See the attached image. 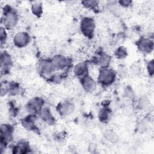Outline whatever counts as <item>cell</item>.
Instances as JSON below:
<instances>
[{"mask_svg":"<svg viewBox=\"0 0 154 154\" xmlns=\"http://www.w3.org/2000/svg\"><path fill=\"white\" fill-rule=\"evenodd\" d=\"M37 71L43 77H48V78L55 72L51 59L40 60L38 63Z\"/></svg>","mask_w":154,"mask_h":154,"instance_id":"8","label":"cell"},{"mask_svg":"<svg viewBox=\"0 0 154 154\" xmlns=\"http://www.w3.org/2000/svg\"><path fill=\"white\" fill-rule=\"evenodd\" d=\"M31 11L34 15L39 17L43 14V5L40 1H34L31 4Z\"/></svg>","mask_w":154,"mask_h":154,"instance_id":"20","label":"cell"},{"mask_svg":"<svg viewBox=\"0 0 154 154\" xmlns=\"http://www.w3.org/2000/svg\"><path fill=\"white\" fill-rule=\"evenodd\" d=\"M51 61L55 71H65L72 66L70 59L61 54L54 55Z\"/></svg>","mask_w":154,"mask_h":154,"instance_id":"5","label":"cell"},{"mask_svg":"<svg viewBox=\"0 0 154 154\" xmlns=\"http://www.w3.org/2000/svg\"><path fill=\"white\" fill-rule=\"evenodd\" d=\"M111 109L108 106H103L98 112L99 120L102 123H107L111 117Z\"/></svg>","mask_w":154,"mask_h":154,"instance_id":"18","label":"cell"},{"mask_svg":"<svg viewBox=\"0 0 154 154\" xmlns=\"http://www.w3.org/2000/svg\"><path fill=\"white\" fill-rule=\"evenodd\" d=\"M147 70L149 76H152L154 72V62L153 60H150L147 64Z\"/></svg>","mask_w":154,"mask_h":154,"instance_id":"24","label":"cell"},{"mask_svg":"<svg viewBox=\"0 0 154 154\" xmlns=\"http://www.w3.org/2000/svg\"><path fill=\"white\" fill-rule=\"evenodd\" d=\"M30 42L31 36L26 31H19L14 34L13 38V44L18 48H23L27 46Z\"/></svg>","mask_w":154,"mask_h":154,"instance_id":"9","label":"cell"},{"mask_svg":"<svg viewBox=\"0 0 154 154\" xmlns=\"http://www.w3.org/2000/svg\"><path fill=\"white\" fill-rule=\"evenodd\" d=\"M105 139L111 143H116L119 140V137L117 134L112 130L107 129L103 133Z\"/></svg>","mask_w":154,"mask_h":154,"instance_id":"19","label":"cell"},{"mask_svg":"<svg viewBox=\"0 0 154 154\" xmlns=\"http://www.w3.org/2000/svg\"><path fill=\"white\" fill-rule=\"evenodd\" d=\"M114 56L119 60H123L126 58L128 56V51L126 48L123 46L118 47L114 52Z\"/></svg>","mask_w":154,"mask_h":154,"instance_id":"21","label":"cell"},{"mask_svg":"<svg viewBox=\"0 0 154 154\" xmlns=\"http://www.w3.org/2000/svg\"><path fill=\"white\" fill-rule=\"evenodd\" d=\"M19 22V15L16 10L9 5H5L2 8L1 25L7 31L13 29Z\"/></svg>","mask_w":154,"mask_h":154,"instance_id":"1","label":"cell"},{"mask_svg":"<svg viewBox=\"0 0 154 154\" xmlns=\"http://www.w3.org/2000/svg\"><path fill=\"white\" fill-rule=\"evenodd\" d=\"M37 116V115L28 114V116L23 117L21 120V124L22 126L27 131H34L36 130L37 127L35 125V120Z\"/></svg>","mask_w":154,"mask_h":154,"instance_id":"14","label":"cell"},{"mask_svg":"<svg viewBox=\"0 0 154 154\" xmlns=\"http://www.w3.org/2000/svg\"><path fill=\"white\" fill-rule=\"evenodd\" d=\"M118 2H119V4L123 7H129L132 4V1H126H126H125V0L124 1H119Z\"/></svg>","mask_w":154,"mask_h":154,"instance_id":"26","label":"cell"},{"mask_svg":"<svg viewBox=\"0 0 154 154\" xmlns=\"http://www.w3.org/2000/svg\"><path fill=\"white\" fill-rule=\"evenodd\" d=\"M117 73L111 67L100 68L97 75V82L102 87H109L116 81Z\"/></svg>","mask_w":154,"mask_h":154,"instance_id":"2","label":"cell"},{"mask_svg":"<svg viewBox=\"0 0 154 154\" xmlns=\"http://www.w3.org/2000/svg\"><path fill=\"white\" fill-rule=\"evenodd\" d=\"M138 51L143 54L151 52L153 48V41L152 38L146 37H140L136 42Z\"/></svg>","mask_w":154,"mask_h":154,"instance_id":"11","label":"cell"},{"mask_svg":"<svg viewBox=\"0 0 154 154\" xmlns=\"http://www.w3.org/2000/svg\"><path fill=\"white\" fill-rule=\"evenodd\" d=\"M79 28L82 35L88 38H92L96 29V22L94 19L88 16L84 17L80 21Z\"/></svg>","mask_w":154,"mask_h":154,"instance_id":"4","label":"cell"},{"mask_svg":"<svg viewBox=\"0 0 154 154\" xmlns=\"http://www.w3.org/2000/svg\"><path fill=\"white\" fill-rule=\"evenodd\" d=\"M91 61L95 65L99 66L100 68L107 67H109L111 62V57L103 51H100L95 54Z\"/></svg>","mask_w":154,"mask_h":154,"instance_id":"10","label":"cell"},{"mask_svg":"<svg viewBox=\"0 0 154 154\" xmlns=\"http://www.w3.org/2000/svg\"><path fill=\"white\" fill-rule=\"evenodd\" d=\"M14 154H25L29 152L30 146L29 142L25 140H20L12 148Z\"/></svg>","mask_w":154,"mask_h":154,"instance_id":"15","label":"cell"},{"mask_svg":"<svg viewBox=\"0 0 154 154\" xmlns=\"http://www.w3.org/2000/svg\"><path fill=\"white\" fill-rule=\"evenodd\" d=\"M74 109L75 105L70 100L63 101L57 106V111L61 117H65L70 115Z\"/></svg>","mask_w":154,"mask_h":154,"instance_id":"12","label":"cell"},{"mask_svg":"<svg viewBox=\"0 0 154 154\" xmlns=\"http://www.w3.org/2000/svg\"><path fill=\"white\" fill-rule=\"evenodd\" d=\"M73 73L79 79L88 75V67L85 62H81L76 64L73 67Z\"/></svg>","mask_w":154,"mask_h":154,"instance_id":"16","label":"cell"},{"mask_svg":"<svg viewBox=\"0 0 154 154\" xmlns=\"http://www.w3.org/2000/svg\"><path fill=\"white\" fill-rule=\"evenodd\" d=\"M8 38L7 30L3 26H1L0 27V42L1 46L5 44Z\"/></svg>","mask_w":154,"mask_h":154,"instance_id":"23","label":"cell"},{"mask_svg":"<svg viewBox=\"0 0 154 154\" xmlns=\"http://www.w3.org/2000/svg\"><path fill=\"white\" fill-rule=\"evenodd\" d=\"M45 101L40 97H34L29 99L26 104V110L28 114L38 115L40 111L45 106Z\"/></svg>","mask_w":154,"mask_h":154,"instance_id":"6","label":"cell"},{"mask_svg":"<svg viewBox=\"0 0 154 154\" xmlns=\"http://www.w3.org/2000/svg\"><path fill=\"white\" fill-rule=\"evenodd\" d=\"M149 102L146 98L143 97L139 100L138 106L141 109H146L147 108L149 107Z\"/></svg>","mask_w":154,"mask_h":154,"instance_id":"25","label":"cell"},{"mask_svg":"<svg viewBox=\"0 0 154 154\" xmlns=\"http://www.w3.org/2000/svg\"><path fill=\"white\" fill-rule=\"evenodd\" d=\"M38 116L42 121L48 125H53L55 122V118L53 116L51 109L48 107L44 106Z\"/></svg>","mask_w":154,"mask_h":154,"instance_id":"17","label":"cell"},{"mask_svg":"<svg viewBox=\"0 0 154 154\" xmlns=\"http://www.w3.org/2000/svg\"><path fill=\"white\" fill-rule=\"evenodd\" d=\"M13 65V60L11 55L7 51H3L0 55V67L1 75L8 74Z\"/></svg>","mask_w":154,"mask_h":154,"instance_id":"7","label":"cell"},{"mask_svg":"<svg viewBox=\"0 0 154 154\" xmlns=\"http://www.w3.org/2000/svg\"><path fill=\"white\" fill-rule=\"evenodd\" d=\"M0 132V149L2 152L13 140L14 128L11 125L4 123L1 125Z\"/></svg>","mask_w":154,"mask_h":154,"instance_id":"3","label":"cell"},{"mask_svg":"<svg viewBox=\"0 0 154 154\" xmlns=\"http://www.w3.org/2000/svg\"><path fill=\"white\" fill-rule=\"evenodd\" d=\"M83 90L87 93L93 92L97 87L96 81L88 74L79 79Z\"/></svg>","mask_w":154,"mask_h":154,"instance_id":"13","label":"cell"},{"mask_svg":"<svg viewBox=\"0 0 154 154\" xmlns=\"http://www.w3.org/2000/svg\"><path fill=\"white\" fill-rule=\"evenodd\" d=\"M99 2L97 1H83L81 2V4L87 8L96 10L97 9Z\"/></svg>","mask_w":154,"mask_h":154,"instance_id":"22","label":"cell"}]
</instances>
